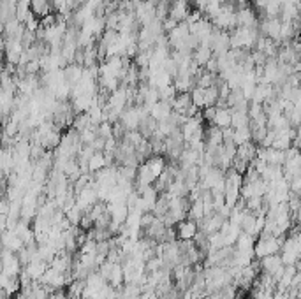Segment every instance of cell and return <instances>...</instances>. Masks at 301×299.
I'll use <instances>...</instances> for the list:
<instances>
[{
  "mask_svg": "<svg viewBox=\"0 0 301 299\" xmlns=\"http://www.w3.org/2000/svg\"><path fill=\"white\" fill-rule=\"evenodd\" d=\"M173 113H174V111H173V106H171V102H166V101H159L157 104H155L150 109V114L157 122H167Z\"/></svg>",
  "mask_w": 301,
  "mask_h": 299,
  "instance_id": "cell-6",
  "label": "cell"
},
{
  "mask_svg": "<svg viewBox=\"0 0 301 299\" xmlns=\"http://www.w3.org/2000/svg\"><path fill=\"white\" fill-rule=\"evenodd\" d=\"M282 245L284 240L273 234H259L254 245V255L255 259H264L268 255H275L278 252H282Z\"/></svg>",
  "mask_w": 301,
  "mask_h": 299,
  "instance_id": "cell-1",
  "label": "cell"
},
{
  "mask_svg": "<svg viewBox=\"0 0 301 299\" xmlns=\"http://www.w3.org/2000/svg\"><path fill=\"white\" fill-rule=\"evenodd\" d=\"M190 95H192L194 106L199 107V109H204V107H206V90H204V88L196 86L190 92Z\"/></svg>",
  "mask_w": 301,
  "mask_h": 299,
  "instance_id": "cell-12",
  "label": "cell"
},
{
  "mask_svg": "<svg viewBox=\"0 0 301 299\" xmlns=\"http://www.w3.org/2000/svg\"><path fill=\"white\" fill-rule=\"evenodd\" d=\"M213 49L208 48V46H199L196 51L192 53V58L199 64V67H206V64L213 58Z\"/></svg>",
  "mask_w": 301,
  "mask_h": 299,
  "instance_id": "cell-10",
  "label": "cell"
},
{
  "mask_svg": "<svg viewBox=\"0 0 301 299\" xmlns=\"http://www.w3.org/2000/svg\"><path fill=\"white\" fill-rule=\"evenodd\" d=\"M213 125H217L219 129H229L232 125V109L231 107H217V114Z\"/></svg>",
  "mask_w": 301,
  "mask_h": 299,
  "instance_id": "cell-8",
  "label": "cell"
},
{
  "mask_svg": "<svg viewBox=\"0 0 301 299\" xmlns=\"http://www.w3.org/2000/svg\"><path fill=\"white\" fill-rule=\"evenodd\" d=\"M236 23L243 28H259V18L254 7H247L236 13Z\"/></svg>",
  "mask_w": 301,
  "mask_h": 299,
  "instance_id": "cell-4",
  "label": "cell"
},
{
  "mask_svg": "<svg viewBox=\"0 0 301 299\" xmlns=\"http://www.w3.org/2000/svg\"><path fill=\"white\" fill-rule=\"evenodd\" d=\"M257 152H259V146L254 143V141H247V143L239 144L238 146V152H236V157L242 160H245V162L252 164L254 159L257 157Z\"/></svg>",
  "mask_w": 301,
  "mask_h": 299,
  "instance_id": "cell-7",
  "label": "cell"
},
{
  "mask_svg": "<svg viewBox=\"0 0 301 299\" xmlns=\"http://www.w3.org/2000/svg\"><path fill=\"white\" fill-rule=\"evenodd\" d=\"M104 167H108V159H106V153L104 152H95L94 157L88 160V172H99L101 169H104Z\"/></svg>",
  "mask_w": 301,
  "mask_h": 299,
  "instance_id": "cell-9",
  "label": "cell"
},
{
  "mask_svg": "<svg viewBox=\"0 0 301 299\" xmlns=\"http://www.w3.org/2000/svg\"><path fill=\"white\" fill-rule=\"evenodd\" d=\"M92 127V120H90V114L88 113H79L76 114L74 122H72V129L78 130V132H83L85 129Z\"/></svg>",
  "mask_w": 301,
  "mask_h": 299,
  "instance_id": "cell-11",
  "label": "cell"
},
{
  "mask_svg": "<svg viewBox=\"0 0 301 299\" xmlns=\"http://www.w3.org/2000/svg\"><path fill=\"white\" fill-rule=\"evenodd\" d=\"M171 2H173V0H171Z\"/></svg>",
  "mask_w": 301,
  "mask_h": 299,
  "instance_id": "cell-13",
  "label": "cell"
},
{
  "mask_svg": "<svg viewBox=\"0 0 301 299\" xmlns=\"http://www.w3.org/2000/svg\"><path fill=\"white\" fill-rule=\"evenodd\" d=\"M192 9L194 7H190L189 0H173V2H171L169 18H173V20L178 23H185Z\"/></svg>",
  "mask_w": 301,
  "mask_h": 299,
  "instance_id": "cell-3",
  "label": "cell"
},
{
  "mask_svg": "<svg viewBox=\"0 0 301 299\" xmlns=\"http://www.w3.org/2000/svg\"><path fill=\"white\" fill-rule=\"evenodd\" d=\"M174 229H176L178 240L190 241L196 237L197 232H199V224H197L196 220H192V218H185V220L178 222V224L174 225Z\"/></svg>",
  "mask_w": 301,
  "mask_h": 299,
  "instance_id": "cell-2",
  "label": "cell"
},
{
  "mask_svg": "<svg viewBox=\"0 0 301 299\" xmlns=\"http://www.w3.org/2000/svg\"><path fill=\"white\" fill-rule=\"evenodd\" d=\"M171 106H173L174 113H180V114H185V116H187V113H189V111L194 107L192 95H190V92H178L176 97L171 101Z\"/></svg>",
  "mask_w": 301,
  "mask_h": 299,
  "instance_id": "cell-5",
  "label": "cell"
}]
</instances>
